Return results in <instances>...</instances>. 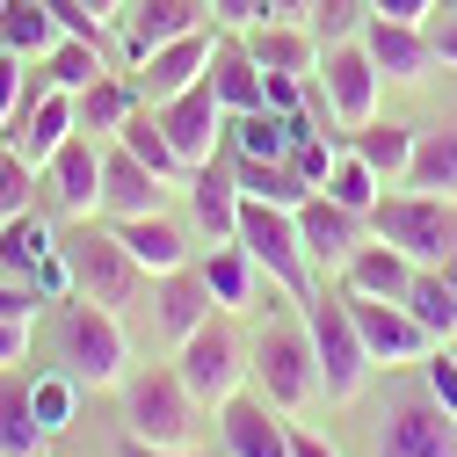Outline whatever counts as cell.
<instances>
[{"instance_id":"1","label":"cell","mask_w":457,"mask_h":457,"mask_svg":"<svg viewBox=\"0 0 457 457\" xmlns=\"http://www.w3.org/2000/svg\"><path fill=\"white\" fill-rule=\"evenodd\" d=\"M124 421L138 443H160V450H196V428H204V399L182 385L175 363H153V370H131L124 378Z\"/></svg>"},{"instance_id":"2","label":"cell","mask_w":457,"mask_h":457,"mask_svg":"<svg viewBox=\"0 0 457 457\" xmlns=\"http://www.w3.org/2000/svg\"><path fill=\"white\" fill-rule=\"evenodd\" d=\"M370 233L392 240L414 269H457V196H414L392 189L370 211Z\"/></svg>"},{"instance_id":"3","label":"cell","mask_w":457,"mask_h":457,"mask_svg":"<svg viewBox=\"0 0 457 457\" xmlns=\"http://www.w3.org/2000/svg\"><path fill=\"white\" fill-rule=\"evenodd\" d=\"M59 363L73 385H124L131 370V341H124V320L117 305H95V298H73L59 312Z\"/></svg>"},{"instance_id":"4","label":"cell","mask_w":457,"mask_h":457,"mask_svg":"<svg viewBox=\"0 0 457 457\" xmlns=\"http://www.w3.org/2000/svg\"><path fill=\"white\" fill-rule=\"evenodd\" d=\"M240 247L254 254V269L276 283L283 298H312V262H305V240H298V211H276L262 196L240 204Z\"/></svg>"},{"instance_id":"5","label":"cell","mask_w":457,"mask_h":457,"mask_svg":"<svg viewBox=\"0 0 457 457\" xmlns=\"http://www.w3.org/2000/svg\"><path fill=\"white\" fill-rule=\"evenodd\" d=\"M66 269H73V291L95 298V305H138L153 291V276L131 262V247L117 240V225L109 233H95V225H80V233H66Z\"/></svg>"},{"instance_id":"6","label":"cell","mask_w":457,"mask_h":457,"mask_svg":"<svg viewBox=\"0 0 457 457\" xmlns=\"http://www.w3.org/2000/svg\"><path fill=\"white\" fill-rule=\"evenodd\" d=\"M305 327H312V356H320V385H327V399H356L363 378H370V349H363V334H356V320H349L341 283L305 298Z\"/></svg>"},{"instance_id":"7","label":"cell","mask_w":457,"mask_h":457,"mask_svg":"<svg viewBox=\"0 0 457 457\" xmlns=\"http://www.w3.org/2000/svg\"><path fill=\"white\" fill-rule=\"evenodd\" d=\"M175 370H182V385L204 399V407H225V399L240 392V378L254 370L247 363V349H240V334H233V320H204L196 334H182L175 341Z\"/></svg>"},{"instance_id":"8","label":"cell","mask_w":457,"mask_h":457,"mask_svg":"<svg viewBox=\"0 0 457 457\" xmlns=\"http://www.w3.org/2000/svg\"><path fill=\"white\" fill-rule=\"evenodd\" d=\"M254 370H262V392L276 414L305 407L320 392V356H312V327L305 320H276L262 341H254Z\"/></svg>"},{"instance_id":"9","label":"cell","mask_w":457,"mask_h":457,"mask_svg":"<svg viewBox=\"0 0 457 457\" xmlns=\"http://www.w3.org/2000/svg\"><path fill=\"white\" fill-rule=\"evenodd\" d=\"M153 117H160L167 145L182 153V167H189V175H196V167H211V160L225 153V102H218L211 73H204L196 87H182L175 102H153Z\"/></svg>"},{"instance_id":"10","label":"cell","mask_w":457,"mask_h":457,"mask_svg":"<svg viewBox=\"0 0 457 457\" xmlns=\"http://www.w3.org/2000/svg\"><path fill=\"white\" fill-rule=\"evenodd\" d=\"M349 298V320H356V334H363V349H370V363H421V356H436L443 341L399 305V298H370V291H341Z\"/></svg>"},{"instance_id":"11","label":"cell","mask_w":457,"mask_h":457,"mask_svg":"<svg viewBox=\"0 0 457 457\" xmlns=\"http://www.w3.org/2000/svg\"><path fill=\"white\" fill-rule=\"evenodd\" d=\"M378 80H385V73H378V59L363 51V37L320 51V87H327V117H334V124L363 131V124L378 117Z\"/></svg>"},{"instance_id":"12","label":"cell","mask_w":457,"mask_h":457,"mask_svg":"<svg viewBox=\"0 0 457 457\" xmlns=\"http://www.w3.org/2000/svg\"><path fill=\"white\" fill-rule=\"evenodd\" d=\"M73 131H80L73 95H66V87H51V80H44V66H37V73H29V95H22V109H15V124H8V138L22 145V160L51 167V153H59Z\"/></svg>"},{"instance_id":"13","label":"cell","mask_w":457,"mask_h":457,"mask_svg":"<svg viewBox=\"0 0 457 457\" xmlns=\"http://www.w3.org/2000/svg\"><path fill=\"white\" fill-rule=\"evenodd\" d=\"M378 457H457V421L428 392H407L392 399V414L378 428Z\"/></svg>"},{"instance_id":"14","label":"cell","mask_w":457,"mask_h":457,"mask_svg":"<svg viewBox=\"0 0 457 457\" xmlns=\"http://www.w3.org/2000/svg\"><path fill=\"white\" fill-rule=\"evenodd\" d=\"M44 189H51V204H59L66 218H95V211H102V145H95L87 131H73L59 153H51Z\"/></svg>"},{"instance_id":"15","label":"cell","mask_w":457,"mask_h":457,"mask_svg":"<svg viewBox=\"0 0 457 457\" xmlns=\"http://www.w3.org/2000/svg\"><path fill=\"white\" fill-rule=\"evenodd\" d=\"M298 240H305V262L320 269V276H341V269H349V254L363 247V218L356 211H341L327 189L298 211Z\"/></svg>"},{"instance_id":"16","label":"cell","mask_w":457,"mask_h":457,"mask_svg":"<svg viewBox=\"0 0 457 457\" xmlns=\"http://www.w3.org/2000/svg\"><path fill=\"white\" fill-rule=\"evenodd\" d=\"M102 211L109 218H153V211H167V182L131 145H102Z\"/></svg>"},{"instance_id":"17","label":"cell","mask_w":457,"mask_h":457,"mask_svg":"<svg viewBox=\"0 0 457 457\" xmlns=\"http://www.w3.org/2000/svg\"><path fill=\"white\" fill-rule=\"evenodd\" d=\"M218 436L233 457H291V421L269 414V399H247V392H233L218 407Z\"/></svg>"},{"instance_id":"18","label":"cell","mask_w":457,"mask_h":457,"mask_svg":"<svg viewBox=\"0 0 457 457\" xmlns=\"http://www.w3.org/2000/svg\"><path fill=\"white\" fill-rule=\"evenodd\" d=\"M211 37L204 29H189V37H175V44H160V51H145L138 59V87H145V102H175L182 87H196L204 73H211Z\"/></svg>"},{"instance_id":"19","label":"cell","mask_w":457,"mask_h":457,"mask_svg":"<svg viewBox=\"0 0 457 457\" xmlns=\"http://www.w3.org/2000/svg\"><path fill=\"white\" fill-rule=\"evenodd\" d=\"M363 51L378 59V73L385 80H428V66H436V44H428V29L421 22H385V15H370L363 22Z\"/></svg>"},{"instance_id":"20","label":"cell","mask_w":457,"mask_h":457,"mask_svg":"<svg viewBox=\"0 0 457 457\" xmlns=\"http://www.w3.org/2000/svg\"><path fill=\"white\" fill-rule=\"evenodd\" d=\"M189 204H196V225L211 233V247L240 240V204H247V189H240V175H233L225 160H211V167L189 175Z\"/></svg>"},{"instance_id":"21","label":"cell","mask_w":457,"mask_h":457,"mask_svg":"<svg viewBox=\"0 0 457 457\" xmlns=\"http://www.w3.org/2000/svg\"><path fill=\"white\" fill-rule=\"evenodd\" d=\"M117 225V240L131 247V262L145 269V276H167V269H189V233L167 211H153V218H109Z\"/></svg>"},{"instance_id":"22","label":"cell","mask_w":457,"mask_h":457,"mask_svg":"<svg viewBox=\"0 0 457 457\" xmlns=\"http://www.w3.org/2000/svg\"><path fill=\"white\" fill-rule=\"evenodd\" d=\"M211 283H204V269H167V276H153V320H160V334H196L204 320H211Z\"/></svg>"},{"instance_id":"23","label":"cell","mask_w":457,"mask_h":457,"mask_svg":"<svg viewBox=\"0 0 457 457\" xmlns=\"http://www.w3.org/2000/svg\"><path fill=\"white\" fill-rule=\"evenodd\" d=\"M247 51H254L262 73H298V80H312V66H320L312 22H247Z\"/></svg>"},{"instance_id":"24","label":"cell","mask_w":457,"mask_h":457,"mask_svg":"<svg viewBox=\"0 0 457 457\" xmlns=\"http://www.w3.org/2000/svg\"><path fill=\"white\" fill-rule=\"evenodd\" d=\"M204 15H211V0H138V8L124 15V29H131V66L145 59V51L204 29Z\"/></svg>"},{"instance_id":"25","label":"cell","mask_w":457,"mask_h":457,"mask_svg":"<svg viewBox=\"0 0 457 457\" xmlns=\"http://www.w3.org/2000/svg\"><path fill=\"white\" fill-rule=\"evenodd\" d=\"M211 87L225 102V117H254V109H269V73L254 66L247 44H218L211 51Z\"/></svg>"},{"instance_id":"26","label":"cell","mask_w":457,"mask_h":457,"mask_svg":"<svg viewBox=\"0 0 457 457\" xmlns=\"http://www.w3.org/2000/svg\"><path fill=\"white\" fill-rule=\"evenodd\" d=\"M407 283H414V262L392 240H363L341 269V291H370V298H407Z\"/></svg>"},{"instance_id":"27","label":"cell","mask_w":457,"mask_h":457,"mask_svg":"<svg viewBox=\"0 0 457 457\" xmlns=\"http://www.w3.org/2000/svg\"><path fill=\"white\" fill-rule=\"evenodd\" d=\"M44 421H37V399L15 370H0V457H44Z\"/></svg>"},{"instance_id":"28","label":"cell","mask_w":457,"mask_h":457,"mask_svg":"<svg viewBox=\"0 0 457 457\" xmlns=\"http://www.w3.org/2000/svg\"><path fill=\"white\" fill-rule=\"evenodd\" d=\"M414 138H421L414 124H392V117L378 124V117H370V124H363V131L349 138V153H356V160L370 167L378 182H407V160H414Z\"/></svg>"},{"instance_id":"29","label":"cell","mask_w":457,"mask_h":457,"mask_svg":"<svg viewBox=\"0 0 457 457\" xmlns=\"http://www.w3.org/2000/svg\"><path fill=\"white\" fill-rule=\"evenodd\" d=\"M0 44L22 51V59H51V51L66 44V29L51 15V0H8V8H0Z\"/></svg>"},{"instance_id":"30","label":"cell","mask_w":457,"mask_h":457,"mask_svg":"<svg viewBox=\"0 0 457 457\" xmlns=\"http://www.w3.org/2000/svg\"><path fill=\"white\" fill-rule=\"evenodd\" d=\"M233 175H240L247 196H262V204H276V211H305V204L320 196L291 160H233Z\"/></svg>"},{"instance_id":"31","label":"cell","mask_w":457,"mask_h":457,"mask_svg":"<svg viewBox=\"0 0 457 457\" xmlns=\"http://www.w3.org/2000/svg\"><path fill=\"white\" fill-rule=\"evenodd\" d=\"M407 305L436 341H457V276L450 269H414V283H407Z\"/></svg>"},{"instance_id":"32","label":"cell","mask_w":457,"mask_h":457,"mask_svg":"<svg viewBox=\"0 0 457 457\" xmlns=\"http://www.w3.org/2000/svg\"><path fill=\"white\" fill-rule=\"evenodd\" d=\"M399 189H414V196H457V131H421Z\"/></svg>"},{"instance_id":"33","label":"cell","mask_w":457,"mask_h":457,"mask_svg":"<svg viewBox=\"0 0 457 457\" xmlns=\"http://www.w3.org/2000/svg\"><path fill=\"white\" fill-rule=\"evenodd\" d=\"M225 138H233V160H291L298 117H276V109H254V117H225Z\"/></svg>"},{"instance_id":"34","label":"cell","mask_w":457,"mask_h":457,"mask_svg":"<svg viewBox=\"0 0 457 457\" xmlns=\"http://www.w3.org/2000/svg\"><path fill=\"white\" fill-rule=\"evenodd\" d=\"M204 283H211V298H218L225 312H240V305L262 291V269H254V254H247L240 240H225V247H211V262H204Z\"/></svg>"},{"instance_id":"35","label":"cell","mask_w":457,"mask_h":457,"mask_svg":"<svg viewBox=\"0 0 457 457\" xmlns=\"http://www.w3.org/2000/svg\"><path fill=\"white\" fill-rule=\"evenodd\" d=\"M117 145H131V153H138V160L153 167V175H160L167 189H175V182H189V167H182V153L167 145V131H160V117H153L145 102H138L131 117H124V131H117Z\"/></svg>"},{"instance_id":"36","label":"cell","mask_w":457,"mask_h":457,"mask_svg":"<svg viewBox=\"0 0 457 457\" xmlns=\"http://www.w3.org/2000/svg\"><path fill=\"white\" fill-rule=\"evenodd\" d=\"M73 109H80V131H87V138H117V131H124V117L138 109V95H131L117 73H102L95 87H80V95H73Z\"/></svg>"},{"instance_id":"37","label":"cell","mask_w":457,"mask_h":457,"mask_svg":"<svg viewBox=\"0 0 457 457\" xmlns=\"http://www.w3.org/2000/svg\"><path fill=\"white\" fill-rule=\"evenodd\" d=\"M51 254H59V247H51V225L44 218H8V225H0V269H8V276H37Z\"/></svg>"},{"instance_id":"38","label":"cell","mask_w":457,"mask_h":457,"mask_svg":"<svg viewBox=\"0 0 457 457\" xmlns=\"http://www.w3.org/2000/svg\"><path fill=\"white\" fill-rule=\"evenodd\" d=\"M44 66V80L51 87H66V95H80V87H95L102 73H109V59H102V44H80V37H66L51 59H37Z\"/></svg>"},{"instance_id":"39","label":"cell","mask_w":457,"mask_h":457,"mask_svg":"<svg viewBox=\"0 0 457 457\" xmlns=\"http://www.w3.org/2000/svg\"><path fill=\"white\" fill-rule=\"evenodd\" d=\"M37 175H44V167H37V160H22V145H15V138H0V225L22 218V211L37 204Z\"/></svg>"},{"instance_id":"40","label":"cell","mask_w":457,"mask_h":457,"mask_svg":"<svg viewBox=\"0 0 457 457\" xmlns=\"http://www.w3.org/2000/svg\"><path fill=\"white\" fill-rule=\"evenodd\" d=\"M327 196H334L341 211H356V218H370V211H378V196H385V182L370 175V167H363L356 153H341V160H334V175H327Z\"/></svg>"},{"instance_id":"41","label":"cell","mask_w":457,"mask_h":457,"mask_svg":"<svg viewBox=\"0 0 457 457\" xmlns=\"http://www.w3.org/2000/svg\"><path fill=\"white\" fill-rule=\"evenodd\" d=\"M363 22H370V0H312V37H320V51L363 37Z\"/></svg>"},{"instance_id":"42","label":"cell","mask_w":457,"mask_h":457,"mask_svg":"<svg viewBox=\"0 0 457 457\" xmlns=\"http://www.w3.org/2000/svg\"><path fill=\"white\" fill-rule=\"evenodd\" d=\"M73 392H80V385H73L66 370H59V378H37V385H29V399H37V421H44V436H59V428H66V414H73Z\"/></svg>"},{"instance_id":"43","label":"cell","mask_w":457,"mask_h":457,"mask_svg":"<svg viewBox=\"0 0 457 457\" xmlns=\"http://www.w3.org/2000/svg\"><path fill=\"white\" fill-rule=\"evenodd\" d=\"M334 145L320 138V131H305V117H298V138H291V167H298V175L312 182V189H327V175H334Z\"/></svg>"},{"instance_id":"44","label":"cell","mask_w":457,"mask_h":457,"mask_svg":"<svg viewBox=\"0 0 457 457\" xmlns=\"http://www.w3.org/2000/svg\"><path fill=\"white\" fill-rule=\"evenodd\" d=\"M22 95H29V59H22V51H8V44H0V138H8V124H15Z\"/></svg>"},{"instance_id":"45","label":"cell","mask_w":457,"mask_h":457,"mask_svg":"<svg viewBox=\"0 0 457 457\" xmlns=\"http://www.w3.org/2000/svg\"><path fill=\"white\" fill-rule=\"evenodd\" d=\"M421 378H428V399L457 421V356H450V349H436V356L421 363Z\"/></svg>"},{"instance_id":"46","label":"cell","mask_w":457,"mask_h":457,"mask_svg":"<svg viewBox=\"0 0 457 457\" xmlns=\"http://www.w3.org/2000/svg\"><path fill=\"white\" fill-rule=\"evenodd\" d=\"M298 95H305L298 73H269V109H276V117H298Z\"/></svg>"},{"instance_id":"47","label":"cell","mask_w":457,"mask_h":457,"mask_svg":"<svg viewBox=\"0 0 457 457\" xmlns=\"http://www.w3.org/2000/svg\"><path fill=\"white\" fill-rule=\"evenodd\" d=\"M29 356V320H0V370Z\"/></svg>"},{"instance_id":"48","label":"cell","mask_w":457,"mask_h":457,"mask_svg":"<svg viewBox=\"0 0 457 457\" xmlns=\"http://www.w3.org/2000/svg\"><path fill=\"white\" fill-rule=\"evenodd\" d=\"M436 8V0H370V15H385V22H421Z\"/></svg>"},{"instance_id":"49","label":"cell","mask_w":457,"mask_h":457,"mask_svg":"<svg viewBox=\"0 0 457 457\" xmlns=\"http://www.w3.org/2000/svg\"><path fill=\"white\" fill-rule=\"evenodd\" d=\"M262 22H312V0H262Z\"/></svg>"},{"instance_id":"50","label":"cell","mask_w":457,"mask_h":457,"mask_svg":"<svg viewBox=\"0 0 457 457\" xmlns=\"http://www.w3.org/2000/svg\"><path fill=\"white\" fill-rule=\"evenodd\" d=\"M37 312V291H15V283H0V320H29Z\"/></svg>"},{"instance_id":"51","label":"cell","mask_w":457,"mask_h":457,"mask_svg":"<svg viewBox=\"0 0 457 457\" xmlns=\"http://www.w3.org/2000/svg\"><path fill=\"white\" fill-rule=\"evenodd\" d=\"M218 22H262V0H211Z\"/></svg>"},{"instance_id":"52","label":"cell","mask_w":457,"mask_h":457,"mask_svg":"<svg viewBox=\"0 0 457 457\" xmlns=\"http://www.w3.org/2000/svg\"><path fill=\"white\" fill-rule=\"evenodd\" d=\"M291 457H334V443L312 436V428H291Z\"/></svg>"},{"instance_id":"53","label":"cell","mask_w":457,"mask_h":457,"mask_svg":"<svg viewBox=\"0 0 457 457\" xmlns=\"http://www.w3.org/2000/svg\"><path fill=\"white\" fill-rule=\"evenodd\" d=\"M73 8H80V15H95V22L109 29V22H117V15H124V0H73Z\"/></svg>"},{"instance_id":"54","label":"cell","mask_w":457,"mask_h":457,"mask_svg":"<svg viewBox=\"0 0 457 457\" xmlns=\"http://www.w3.org/2000/svg\"><path fill=\"white\" fill-rule=\"evenodd\" d=\"M428 44H436V59H450V66H457V22H443V29H428Z\"/></svg>"},{"instance_id":"55","label":"cell","mask_w":457,"mask_h":457,"mask_svg":"<svg viewBox=\"0 0 457 457\" xmlns=\"http://www.w3.org/2000/svg\"><path fill=\"white\" fill-rule=\"evenodd\" d=\"M124 457H204V450H160V443H138V436H131Z\"/></svg>"},{"instance_id":"56","label":"cell","mask_w":457,"mask_h":457,"mask_svg":"<svg viewBox=\"0 0 457 457\" xmlns=\"http://www.w3.org/2000/svg\"><path fill=\"white\" fill-rule=\"evenodd\" d=\"M450 356H457V341H450Z\"/></svg>"}]
</instances>
